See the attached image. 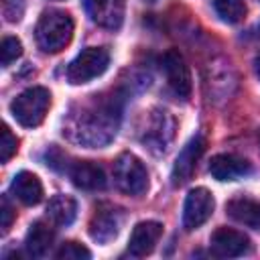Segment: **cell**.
<instances>
[{"label":"cell","instance_id":"cell-25","mask_svg":"<svg viewBox=\"0 0 260 260\" xmlns=\"http://www.w3.org/2000/svg\"><path fill=\"white\" fill-rule=\"evenodd\" d=\"M254 69H256V75H258V79H260V55H258L256 61H254Z\"/></svg>","mask_w":260,"mask_h":260},{"label":"cell","instance_id":"cell-14","mask_svg":"<svg viewBox=\"0 0 260 260\" xmlns=\"http://www.w3.org/2000/svg\"><path fill=\"white\" fill-rule=\"evenodd\" d=\"M10 191L24 205H37L43 199V183L35 173L28 171H20L14 175L10 183Z\"/></svg>","mask_w":260,"mask_h":260},{"label":"cell","instance_id":"cell-6","mask_svg":"<svg viewBox=\"0 0 260 260\" xmlns=\"http://www.w3.org/2000/svg\"><path fill=\"white\" fill-rule=\"evenodd\" d=\"M215 201L213 195L205 187H195L187 193L185 205H183V228L187 232H193L201 228L213 213Z\"/></svg>","mask_w":260,"mask_h":260},{"label":"cell","instance_id":"cell-21","mask_svg":"<svg viewBox=\"0 0 260 260\" xmlns=\"http://www.w3.org/2000/svg\"><path fill=\"white\" fill-rule=\"evenodd\" d=\"M55 256L59 260H87L91 254L85 246H81L77 242H65V244H61V248L57 250Z\"/></svg>","mask_w":260,"mask_h":260},{"label":"cell","instance_id":"cell-7","mask_svg":"<svg viewBox=\"0 0 260 260\" xmlns=\"http://www.w3.org/2000/svg\"><path fill=\"white\" fill-rule=\"evenodd\" d=\"M211 254L217 258H238L250 250V240L244 232L234 228H217L209 240Z\"/></svg>","mask_w":260,"mask_h":260},{"label":"cell","instance_id":"cell-2","mask_svg":"<svg viewBox=\"0 0 260 260\" xmlns=\"http://www.w3.org/2000/svg\"><path fill=\"white\" fill-rule=\"evenodd\" d=\"M35 37L45 53H59L71 43L73 20L63 10H47L37 22Z\"/></svg>","mask_w":260,"mask_h":260},{"label":"cell","instance_id":"cell-24","mask_svg":"<svg viewBox=\"0 0 260 260\" xmlns=\"http://www.w3.org/2000/svg\"><path fill=\"white\" fill-rule=\"evenodd\" d=\"M12 219H14V209L8 203V199L2 197V203H0V228H2V234L8 232V228L12 225Z\"/></svg>","mask_w":260,"mask_h":260},{"label":"cell","instance_id":"cell-13","mask_svg":"<svg viewBox=\"0 0 260 260\" xmlns=\"http://www.w3.org/2000/svg\"><path fill=\"white\" fill-rule=\"evenodd\" d=\"M209 173L217 181H236L250 173V165L236 154H215L209 162Z\"/></svg>","mask_w":260,"mask_h":260},{"label":"cell","instance_id":"cell-3","mask_svg":"<svg viewBox=\"0 0 260 260\" xmlns=\"http://www.w3.org/2000/svg\"><path fill=\"white\" fill-rule=\"evenodd\" d=\"M51 106V93L45 87H28L18 93L10 104L12 118L24 128H37Z\"/></svg>","mask_w":260,"mask_h":260},{"label":"cell","instance_id":"cell-26","mask_svg":"<svg viewBox=\"0 0 260 260\" xmlns=\"http://www.w3.org/2000/svg\"><path fill=\"white\" fill-rule=\"evenodd\" d=\"M258 138H260V134H258Z\"/></svg>","mask_w":260,"mask_h":260},{"label":"cell","instance_id":"cell-5","mask_svg":"<svg viewBox=\"0 0 260 260\" xmlns=\"http://www.w3.org/2000/svg\"><path fill=\"white\" fill-rule=\"evenodd\" d=\"M110 65V53L104 47H87L83 49L67 67V79L73 85L87 83L100 77Z\"/></svg>","mask_w":260,"mask_h":260},{"label":"cell","instance_id":"cell-22","mask_svg":"<svg viewBox=\"0 0 260 260\" xmlns=\"http://www.w3.org/2000/svg\"><path fill=\"white\" fill-rule=\"evenodd\" d=\"M18 150V140L16 136L10 132L8 126H2V140H0V160L8 162Z\"/></svg>","mask_w":260,"mask_h":260},{"label":"cell","instance_id":"cell-1","mask_svg":"<svg viewBox=\"0 0 260 260\" xmlns=\"http://www.w3.org/2000/svg\"><path fill=\"white\" fill-rule=\"evenodd\" d=\"M120 100L112 98H98L81 108L77 116L71 120V138L81 142L87 148H100L114 140L120 124Z\"/></svg>","mask_w":260,"mask_h":260},{"label":"cell","instance_id":"cell-4","mask_svg":"<svg viewBox=\"0 0 260 260\" xmlns=\"http://www.w3.org/2000/svg\"><path fill=\"white\" fill-rule=\"evenodd\" d=\"M114 181L116 187L126 195H142L148 189L146 167L132 152H122L114 160Z\"/></svg>","mask_w":260,"mask_h":260},{"label":"cell","instance_id":"cell-17","mask_svg":"<svg viewBox=\"0 0 260 260\" xmlns=\"http://www.w3.org/2000/svg\"><path fill=\"white\" fill-rule=\"evenodd\" d=\"M118 232H120V217L114 209L98 211L89 223V236L100 244H108L118 236Z\"/></svg>","mask_w":260,"mask_h":260},{"label":"cell","instance_id":"cell-19","mask_svg":"<svg viewBox=\"0 0 260 260\" xmlns=\"http://www.w3.org/2000/svg\"><path fill=\"white\" fill-rule=\"evenodd\" d=\"M213 8H215L217 16L230 24H236L246 16L244 0H213Z\"/></svg>","mask_w":260,"mask_h":260},{"label":"cell","instance_id":"cell-15","mask_svg":"<svg viewBox=\"0 0 260 260\" xmlns=\"http://www.w3.org/2000/svg\"><path fill=\"white\" fill-rule=\"evenodd\" d=\"M53 240H55V232L49 223L45 221H35L28 232H26V240H24V248L28 252V256L32 258H45L51 248H53Z\"/></svg>","mask_w":260,"mask_h":260},{"label":"cell","instance_id":"cell-16","mask_svg":"<svg viewBox=\"0 0 260 260\" xmlns=\"http://www.w3.org/2000/svg\"><path fill=\"white\" fill-rule=\"evenodd\" d=\"M225 211L228 215L248 228H260V201L250 199V197H234L225 203Z\"/></svg>","mask_w":260,"mask_h":260},{"label":"cell","instance_id":"cell-11","mask_svg":"<svg viewBox=\"0 0 260 260\" xmlns=\"http://www.w3.org/2000/svg\"><path fill=\"white\" fill-rule=\"evenodd\" d=\"M67 175L71 177L73 185L85 191H98L106 187V173L100 165L91 160H75L67 167Z\"/></svg>","mask_w":260,"mask_h":260},{"label":"cell","instance_id":"cell-8","mask_svg":"<svg viewBox=\"0 0 260 260\" xmlns=\"http://www.w3.org/2000/svg\"><path fill=\"white\" fill-rule=\"evenodd\" d=\"M160 63H162L167 81L173 87V91L179 98H189L191 95V73H189V67H187L183 55L177 49H169L162 55Z\"/></svg>","mask_w":260,"mask_h":260},{"label":"cell","instance_id":"cell-9","mask_svg":"<svg viewBox=\"0 0 260 260\" xmlns=\"http://www.w3.org/2000/svg\"><path fill=\"white\" fill-rule=\"evenodd\" d=\"M205 150V138L203 136H193L185 146L183 150L177 154L175 158V165H173V173H171V179H173V185L179 187L183 183H187L197 167V160L201 158Z\"/></svg>","mask_w":260,"mask_h":260},{"label":"cell","instance_id":"cell-20","mask_svg":"<svg viewBox=\"0 0 260 260\" xmlns=\"http://www.w3.org/2000/svg\"><path fill=\"white\" fill-rule=\"evenodd\" d=\"M22 55V43L16 37H4L0 45V59L2 67H8L12 61H16Z\"/></svg>","mask_w":260,"mask_h":260},{"label":"cell","instance_id":"cell-12","mask_svg":"<svg viewBox=\"0 0 260 260\" xmlns=\"http://www.w3.org/2000/svg\"><path fill=\"white\" fill-rule=\"evenodd\" d=\"M124 0H85V8L93 22L106 28H118L124 20Z\"/></svg>","mask_w":260,"mask_h":260},{"label":"cell","instance_id":"cell-18","mask_svg":"<svg viewBox=\"0 0 260 260\" xmlns=\"http://www.w3.org/2000/svg\"><path fill=\"white\" fill-rule=\"evenodd\" d=\"M77 215V201L71 195H55L47 205V217L55 225H71Z\"/></svg>","mask_w":260,"mask_h":260},{"label":"cell","instance_id":"cell-23","mask_svg":"<svg viewBox=\"0 0 260 260\" xmlns=\"http://www.w3.org/2000/svg\"><path fill=\"white\" fill-rule=\"evenodd\" d=\"M2 14L8 22H18L24 14V0H2Z\"/></svg>","mask_w":260,"mask_h":260},{"label":"cell","instance_id":"cell-10","mask_svg":"<svg viewBox=\"0 0 260 260\" xmlns=\"http://www.w3.org/2000/svg\"><path fill=\"white\" fill-rule=\"evenodd\" d=\"M160 236H162V223H158V221H140V223L134 225V230L130 234L128 252L136 258L148 256L154 250Z\"/></svg>","mask_w":260,"mask_h":260}]
</instances>
